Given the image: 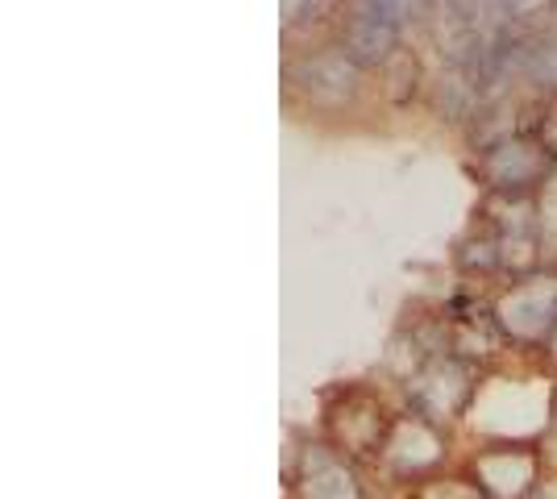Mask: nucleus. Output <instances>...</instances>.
<instances>
[{"label":"nucleus","instance_id":"nucleus-1","mask_svg":"<svg viewBox=\"0 0 557 499\" xmlns=\"http://www.w3.org/2000/svg\"><path fill=\"white\" fill-rule=\"evenodd\" d=\"M399 4H362L358 17L349 22V59L358 63H379L395 47L399 29Z\"/></svg>","mask_w":557,"mask_h":499},{"label":"nucleus","instance_id":"nucleus-2","mask_svg":"<svg viewBox=\"0 0 557 499\" xmlns=\"http://www.w3.org/2000/svg\"><path fill=\"white\" fill-rule=\"evenodd\" d=\"M442 104H445V113H449V117H466V113H470V104H474V84H466L462 75L445 79Z\"/></svg>","mask_w":557,"mask_h":499}]
</instances>
